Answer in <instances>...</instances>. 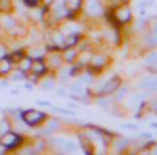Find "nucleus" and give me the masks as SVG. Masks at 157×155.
Masks as SVG:
<instances>
[{
  "mask_svg": "<svg viewBox=\"0 0 157 155\" xmlns=\"http://www.w3.org/2000/svg\"><path fill=\"white\" fill-rule=\"evenodd\" d=\"M46 118V115L42 113V111H36V110H29V111H25L24 113V121L27 125H39L42 120Z\"/></svg>",
  "mask_w": 157,
  "mask_h": 155,
  "instance_id": "1",
  "label": "nucleus"
},
{
  "mask_svg": "<svg viewBox=\"0 0 157 155\" xmlns=\"http://www.w3.org/2000/svg\"><path fill=\"white\" fill-rule=\"evenodd\" d=\"M19 143H21V137L17 133H10L9 131V133H4V137H2V145L5 148H14Z\"/></svg>",
  "mask_w": 157,
  "mask_h": 155,
  "instance_id": "2",
  "label": "nucleus"
},
{
  "mask_svg": "<svg viewBox=\"0 0 157 155\" xmlns=\"http://www.w3.org/2000/svg\"><path fill=\"white\" fill-rule=\"evenodd\" d=\"M86 10H88L90 15H100L101 13V7H100V3L96 0H90L88 5H86Z\"/></svg>",
  "mask_w": 157,
  "mask_h": 155,
  "instance_id": "3",
  "label": "nucleus"
},
{
  "mask_svg": "<svg viewBox=\"0 0 157 155\" xmlns=\"http://www.w3.org/2000/svg\"><path fill=\"white\" fill-rule=\"evenodd\" d=\"M31 71L32 73H36V74H42L46 71V66H44V62H42L41 59H34L31 62Z\"/></svg>",
  "mask_w": 157,
  "mask_h": 155,
  "instance_id": "4",
  "label": "nucleus"
},
{
  "mask_svg": "<svg viewBox=\"0 0 157 155\" xmlns=\"http://www.w3.org/2000/svg\"><path fill=\"white\" fill-rule=\"evenodd\" d=\"M140 86H142L144 89H147V91H155L157 89V79L147 78V79H144L142 83H140Z\"/></svg>",
  "mask_w": 157,
  "mask_h": 155,
  "instance_id": "5",
  "label": "nucleus"
},
{
  "mask_svg": "<svg viewBox=\"0 0 157 155\" xmlns=\"http://www.w3.org/2000/svg\"><path fill=\"white\" fill-rule=\"evenodd\" d=\"M117 86H118V79H117V78H115V79H110L108 83L105 84V88H103L101 91H103V93H110V91H113V89H115Z\"/></svg>",
  "mask_w": 157,
  "mask_h": 155,
  "instance_id": "6",
  "label": "nucleus"
},
{
  "mask_svg": "<svg viewBox=\"0 0 157 155\" xmlns=\"http://www.w3.org/2000/svg\"><path fill=\"white\" fill-rule=\"evenodd\" d=\"M117 17H118V20L125 22V20L130 19V10L128 9H120L118 12H117Z\"/></svg>",
  "mask_w": 157,
  "mask_h": 155,
  "instance_id": "7",
  "label": "nucleus"
},
{
  "mask_svg": "<svg viewBox=\"0 0 157 155\" xmlns=\"http://www.w3.org/2000/svg\"><path fill=\"white\" fill-rule=\"evenodd\" d=\"M147 42H149V46H157V25L154 27V30L149 34V37H147Z\"/></svg>",
  "mask_w": 157,
  "mask_h": 155,
  "instance_id": "8",
  "label": "nucleus"
},
{
  "mask_svg": "<svg viewBox=\"0 0 157 155\" xmlns=\"http://www.w3.org/2000/svg\"><path fill=\"white\" fill-rule=\"evenodd\" d=\"M61 148L64 152H75L76 150V143H75V142H71V140H64V143H63Z\"/></svg>",
  "mask_w": 157,
  "mask_h": 155,
  "instance_id": "9",
  "label": "nucleus"
},
{
  "mask_svg": "<svg viewBox=\"0 0 157 155\" xmlns=\"http://www.w3.org/2000/svg\"><path fill=\"white\" fill-rule=\"evenodd\" d=\"M9 69H10V59H2L0 61V73L5 74Z\"/></svg>",
  "mask_w": 157,
  "mask_h": 155,
  "instance_id": "10",
  "label": "nucleus"
},
{
  "mask_svg": "<svg viewBox=\"0 0 157 155\" xmlns=\"http://www.w3.org/2000/svg\"><path fill=\"white\" fill-rule=\"evenodd\" d=\"M145 64H147V66H157V52L149 54L147 59H145Z\"/></svg>",
  "mask_w": 157,
  "mask_h": 155,
  "instance_id": "11",
  "label": "nucleus"
},
{
  "mask_svg": "<svg viewBox=\"0 0 157 155\" xmlns=\"http://www.w3.org/2000/svg\"><path fill=\"white\" fill-rule=\"evenodd\" d=\"M71 93L75 94V96H79V94L85 93V88H83L79 83L78 84H73V86H71Z\"/></svg>",
  "mask_w": 157,
  "mask_h": 155,
  "instance_id": "12",
  "label": "nucleus"
},
{
  "mask_svg": "<svg viewBox=\"0 0 157 155\" xmlns=\"http://www.w3.org/2000/svg\"><path fill=\"white\" fill-rule=\"evenodd\" d=\"M52 84H54V81H52V79H46L44 83H42V88H44V89H51Z\"/></svg>",
  "mask_w": 157,
  "mask_h": 155,
  "instance_id": "13",
  "label": "nucleus"
},
{
  "mask_svg": "<svg viewBox=\"0 0 157 155\" xmlns=\"http://www.w3.org/2000/svg\"><path fill=\"white\" fill-rule=\"evenodd\" d=\"M31 62H32V59L22 61V62H21V69H31Z\"/></svg>",
  "mask_w": 157,
  "mask_h": 155,
  "instance_id": "14",
  "label": "nucleus"
},
{
  "mask_svg": "<svg viewBox=\"0 0 157 155\" xmlns=\"http://www.w3.org/2000/svg\"><path fill=\"white\" fill-rule=\"evenodd\" d=\"M75 56H76V52H75V51H68L64 57H66V61H69V62H71V61L75 59Z\"/></svg>",
  "mask_w": 157,
  "mask_h": 155,
  "instance_id": "15",
  "label": "nucleus"
},
{
  "mask_svg": "<svg viewBox=\"0 0 157 155\" xmlns=\"http://www.w3.org/2000/svg\"><path fill=\"white\" fill-rule=\"evenodd\" d=\"M4 24H5V25H7V27H14V25H15V22H14V20L10 19V17H5Z\"/></svg>",
  "mask_w": 157,
  "mask_h": 155,
  "instance_id": "16",
  "label": "nucleus"
},
{
  "mask_svg": "<svg viewBox=\"0 0 157 155\" xmlns=\"http://www.w3.org/2000/svg\"><path fill=\"white\" fill-rule=\"evenodd\" d=\"M123 128H125V130H133V131H135V130H137V125H132V123H125V125H123Z\"/></svg>",
  "mask_w": 157,
  "mask_h": 155,
  "instance_id": "17",
  "label": "nucleus"
},
{
  "mask_svg": "<svg viewBox=\"0 0 157 155\" xmlns=\"http://www.w3.org/2000/svg\"><path fill=\"white\" fill-rule=\"evenodd\" d=\"M56 128H58V121L52 120L51 123H49V130H56Z\"/></svg>",
  "mask_w": 157,
  "mask_h": 155,
  "instance_id": "18",
  "label": "nucleus"
},
{
  "mask_svg": "<svg viewBox=\"0 0 157 155\" xmlns=\"http://www.w3.org/2000/svg\"><path fill=\"white\" fill-rule=\"evenodd\" d=\"M103 62H105L103 57H95V64H96V66H100V64H103Z\"/></svg>",
  "mask_w": 157,
  "mask_h": 155,
  "instance_id": "19",
  "label": "nucleus"
},
{
  "mask_svg": "<svg viewBox=\"0 0 157 155\" xmlns=\"http://www.w3.org/2000/svg\"><path fill=\"white\" fill-rule=\"evenodd\" d=\"M0 57H5V47L0 44Z\"/></svg>",
  "mask_w": 157,
  "mask_h": 155,
  "instance_id": "20",
  "label": "nucleus"
},
{
  "mask_svg": "<svg viewBox=\"0 0 157 155\" xmlns=\"http://www.w3.org/2000/svg\"><path fill=\"white\" fill-rule=\"evenodd\" d=\"M125 93H127V89H122V91H118V100H120V98H123V96H125Z\"/></svg>",
  "mask_w": 157,
  "mask_h": 155,
  "instance_id": "21",
  "label": "nucleus"
},
{
  "mask_svg": "<svg viewBox=\"0 0 157 155\" xmlns=\"http://www.w3.org/2000/svg\"><path fill=\"white\" fill-rule=\"evenodd\" d=\"M22 78H24V74H21V73H19V74H15V76L12 78V79H22Z\"/></svg>",
  "mask_w": 157,
  "mask_h": 155,
  "instance_id": "22",
  "label": "nucleus"
},
{
  "mask_svg": "<svg viewBox=\"0 0 157 155\" xmlns=\"http://www.w3.org/2000/svg\"><path fill=\"white\" fill-rule=\"evenodd\" d=\"M58 94H61V96H64V94H66V91H64V89H59V91H58Z\"/></svg>",
  "mask_w": 157,
  "mask_h": 155,
  "instance_id": "23",
  "label": "nucleus"
},
{
  "mask_svg": "<svg viewBox=\"0 0 157 155\" xmlns=\"http://www.w3.org/2000/svg\"><path fill=\"white\" fill-rule=\"evenodd\" d=\"M4 148H5L4 145H2V147H0V153H2V152H4Z\"/></svg>",
  "mask_w": 157,
  "mask_h": 155,
  "instance_id": "24",
  "label": "nucleus"
},
{
  "mask_svg": "<svg viewBox=\"0 0 157 155\" xmlns=\"http://www.w3.org/2000/svg\"><path fill=\"white\" fill-rule=\"evenodd\" d=\"M152 127H154V128H157V123H152Z\"/></svg>",
  "mask_w": 157,
  "mask_h": 155,
  "instance_id": "25",
  "label": "nucleus"
}]
</instances>
